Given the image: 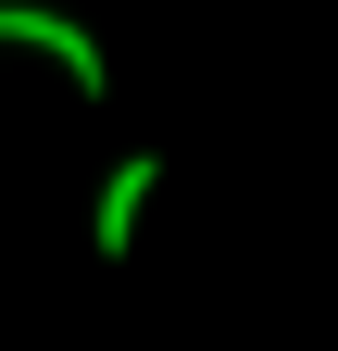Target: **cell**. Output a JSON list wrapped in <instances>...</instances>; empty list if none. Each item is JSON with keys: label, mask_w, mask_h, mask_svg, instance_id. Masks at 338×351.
Listing matches in <instances>:
<instances>
[{"label": "cell", "mask_w": 338, "mask_h": 351, "mask_svg": "<svg viewBox=\"0 0 338 351\" xmlns=\"http://www.w3.org/2000/svg\"><path fill=\"white\" fill-rule=\"evenodd\" d=\"M151 201H163V151H125V163L101 176V201H88V251L125 263V251H138V226H151Z\"/></svg>", "instance_id": "obj_2"}, {"label": "cell", "mask_w": 338, "mask_h": 351, "mask_svg": "<svg viewBox=\"0 0 338 351\" xmlns=\"http://www.w3.org/2000/svg\"><path fill=\"white\" fill-rule=\"evenodd\" d=\"M0 51H38V63H63V88H113V63H101V38L75 25V13H51V0H0Z\"/></svg>", "instance_id": "obj_1"}]
</instances>
